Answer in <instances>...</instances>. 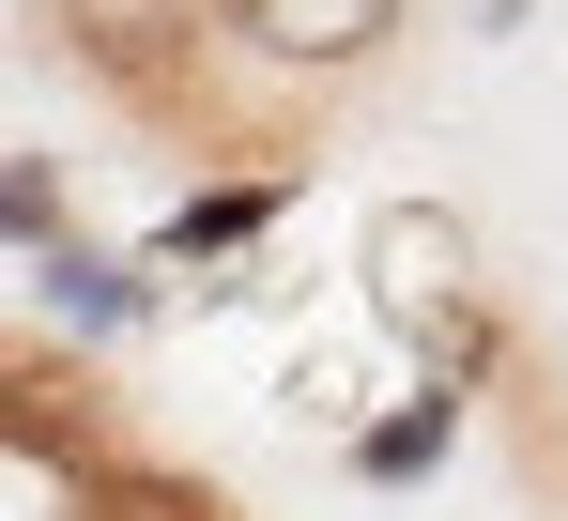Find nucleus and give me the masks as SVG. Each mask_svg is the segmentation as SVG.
I'll return each instance as SVG.
<instances>
[{"mask_svg":"<svg viewBox=\"0 0 568 521\" xmlns=\"http://www.w3.org/2000/svg\"><path fill=\"white\" fill-rule=\"evenodd\" d=\"M262 215H277V170H262V184H215V200H185V215H170V260H231V246H262Z\"/></svg>","mask_w":568,"mask_h":521,"instance_id":"423d86ee","label":"nucleus"},{"mask_svg":"<svg viewBox=\"0 0 568 521\" xmlns=\"http://www.w3.org/2000/svg\"><path fill=\"white\" fill-rule=\"evenodd\" d=\"M215 31L262 78H369L384 47L415 31V0H215Z\"/></svg>","mask_w":568,"mask_h":521,"instance_id":"f03ea898","label":"nucleus"},{"mask_svg":"<svg viewBox=\"0 0 568 521\" xmlns=\"http://www.w3.org/2000/svg\"><path fill=\"white\" fill-rule=\"evenodd\" d=\"M78 521H215L200 476H154V460H93L78 476Z\"/></svg>","mask_w":568,"mask_h":521,"instance_id":"7ed1b4c3","label":"nucleus"},{"mask_svg":"<svg viewBox=\"0 0 568 521\" xmlns=\"http://www.w3.org/2000/svg\"><path fill=\"white\" fill-rule=\"evenodd\" d=\"M0 246H62V170H0Z\"/></svg>","mask_w":568,"mask_h":521,"instance_id":"0eeeda50","label":"nucleus"},{"mask_svg":"<svg viewBox=\"0 0 568 521\" xmlns=\"http://www.w3.org/2000/svg\"><path fill=\"white\" fill-rule=\"evenodd\" d=\"M200 16L215 0H47V31H62V62L78 78H108L123 108H185V62H200Z\"/></svg>","mask_w":568,"mask_h":521,"instance_id":"f257e3e1","label":"nucleus"},{"mask_svg":"<svg viewBox=\"0 0 568 521\" xmlns=\"http://www.w3.org/2000/svg\"><path fill=\"white\" fill-rule=\"evenodd\" d=\"M47 307H62L78 338H123V323H139V276L93 260V246H47Z\"/></svg>","mask_w":568,"mask_h":521,"instance_id":"20e7f679","label":"nucleus"},{"mask_svg":"<svg viewBox=\"0 0 568 521\" xmlns=\"http://www.w3.org/2000/svg\"><path fill=\"white\" fill-rule=\"evenodd\" d=\"M446 430H462V399H399L369 445H354V476H384V491H415L430 460H446Z\"/></svg>","mask_w":568,"mask_h":521,"instance_id":"39448f33","label":"nucleus"},{"mask_svg":"<svg viewBox=\"0 0 568 521\" xmlns=\"http://www.w3.org/2000/svg\"><path fill=\"white\" fill-rule=\"evenodd\" d=\"M491 16H523V0H491Z\"/></svg>","mask_w":568,"mask_h":521,"instance_id":"1a4fd4ad","label":"nucleus"},{"mask_svg":"<svg viewBox=\"0 0 568 521\" xmlns=\"http://www.w3.org/2000/svg\"><path fill=\"white\" fill-rule=\"evenodd\" d=\"M0 415H16V368H0Z\"/></svg>","mask_w":568,"mask_h":521,"instance_id":"6e6552de","label":"nucleus"}]
</instances>
